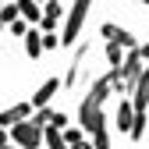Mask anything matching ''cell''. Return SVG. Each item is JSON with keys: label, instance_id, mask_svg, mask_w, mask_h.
<instances>
[{"label": "cell", "instance_id": "6da1fadb", "mask_svg": "<svg viewBox=\"0 0 149 149\" xmlns=\"http://www.w3.org/2000/svg\"><path fill=\"white\" fill-rule=\"evenodd\" d=\"M110 82H114V89H117V71H110L107 78H100L96 85L85 92V100H82V107H78V128H82L85 135H92L96 128H103V124H107V121H103V114H100V107H103L107 92H110Z\"/></svg>", "mask_w": 149, "mask_h": 149}, {"label": "cell", "instance_id": "7a4b0ae2", "mask_svg": "<svg viewBox=\"0 0 149 149\" xmlns=\"http://www.w3.org/2000/svg\"><path fill=\"white\" fill-rule=\"evenodd\" d=\"M89 7H92V0H74V4H71V14H68V25H64V36H61V43H74V39L82 36Z\"/></svg>", "mask_w": 149, "mask_h": 149}, {"label": "cell", "instance_id": "3957f363", "mask_svg": "<svg viewBox=\"0 0 149 149\" xmlns=\"http://www.w3.org/2000/svg\"><path fill=\"white\" fill-rule=\"evenodd\" d=\"M14 142L22 146V149H36L43 142V128L36 124V121H18V128H14Z\"/></svg>", "mask_w": 149, "mask_h": 149}, {"label": "cell", "instance_id": "277c9868", "mask_svg": "<svg viewBox=\"0 0 149 149\" xmlns=\"http://www.w3.org/2000/svg\"><path fill=\"white\" fill-rule=\"evenodd\" d=\"M103 39H114L117 46H128V50L139 46V43H135V36H132V32H124L121 25H103Z\"/></svg>", "mask_w": 149, "mask_h": 149}, {"label": "cell", "instance_id": "5b68a950", "mask_svg": "<svg viewBox=\"0 0 149 149\" xmlns=\"http://www.w3.org/2000/svg\"><path fill=\"white\" fill-rule=\"evenodd\" d=\"M114 124H117V132H124V135H128V128H132V100H121V103H117Z\"/></svg>", "mask_w": 149, "mask_h": 149}, {"label": "cell", "instance_id": "8992f818", "mask_svg": "<svg viewBox=\"0 0 149 149\" xmlns=\"http://www.w3.org/2000/svg\"><path fill=\"white\" fill-rule=\"evenodd\" d=\"M57 89H61V78H46V82H43V89L32 96V107H46V103H50V96H53Z\"/></svg>", "mask_w": 149, "mask_h": 149}, {"label": "cell", "instance_id": "52a82bcc", "mask_svg": "<svg viewBox=\"0 0 149 149\" xmlns=\"http://www.w3.org/2000/svg\"><path fill=\"white\" fill-rule=\"evenodd\" d=\"M61 135H64L68 149H92V142L85 139V132H82V128H68V132H61Z\"/></svg>", "mask_w": 149, "mask_h": 149}, {"label": "cell", "instance_id": "ba28073f", "mask_svg": "<svg viewBox=\"0 0 149 149\" xmlns=\"http://www.w3.org/2000/svg\"><path fill=\"white\" fill-rule=\"evenodd\" d=\"M29 114H32V103H18V107L7 110V114H0V121H4V124H18V121H25Z\"/></svg>", "mask_w": 149, "mask_h": 149}, {"label": "cell", "instance_id": "9c48e42d", "mask_svg": "<svg viewBox=\"0 0 149 149\" xmlns=\"http://www.w3.org/2000/svg\"><path fill=\"white\" fill-rule=\"evenodd\" d=\"M25 50H29V57H39V53H43V36H39V29H29L25 32Z\"/></svg>", "mask_w": 149, "mask_h": 149}, {"label": "cell", "instance_id": "30bf717a", "mask_svg": "<svg viewBox=\"0 0 149 149\" xmlns=\"http://www.w3.org/2000/svg\"><path fill=\"white\" fill-rule=\"evenodd\" d=\"M43 139H46V146H50V149H68V142H64V135H61V128H53V124H46Z\"/></svg>", "mask_w": 149, "mask_h": 149}, {"label": "cell", "instance_id": "8fae6325", "mask_svg": "<svg viewBox=\"0 0 149 149\" xmlns=\"http://www.w3.org/2000/svg\"><path fill=\"white\" fill-rule=\"evenodd\" d=\"M107 61H110V68H121V61H124V53H121V46L114 43V39H107Z\"/></svg>", "mask_w": 149, "mask_h": 149}, {"label": "cell", "instance_id": "7c38bea8", "mask_svg": "<svg viewBox=\"0 0 149 149\" xmlns=\"http://www.w3.org/2000/svg\"><path fill=\"white\" fill-rule=\"evenodd\" d=\"M18 11H22L25 18H29V22H39V7H36V0H18Z\"/></svg>", "mask_w": 149, "mask_h": 149}, {"label": "cell", "instance_id": "4fadbf2b", "mask_svg": "<svg viewBox=\"0 0 149 149\" xmlns=\"http://www.w3.org/2000/svg\"><path fill=\"white\" fill-rule=\"evenodd\" d=\"M57 46H61V36L57 32H46L43 36V50H57Z\"/></svg>", "mask_w": 149, "mask_h": 149}, {"label": "cell", "instance_id": "5bb4252c", "mask_svg": "<svg viewBox=\"0 0 149 149\" xmlns=\"http://www.w3.org/2000/svg\"><path fill=\"white\" fill-rule=\"evenodd\" d=\"M50 124H53V128H61V132H64V128H68V117H64V114H53V121H50Z\"/></svg>", "mask_w": 149, "mask_h": 149}, {"label": "cell", "instance_id": "9a60e30c", "mask_svg": "<svg viewBox=\"0 0 149 149\" xmlns=\"http://www.w3.org/2000/svg\"><path fill=\"white\" fill-rule=\"evenodd\" d=\"M142 4H149V0H142Z\"/></svg>", "mask_w": 149, "mask_h": 149}]
</instances>
